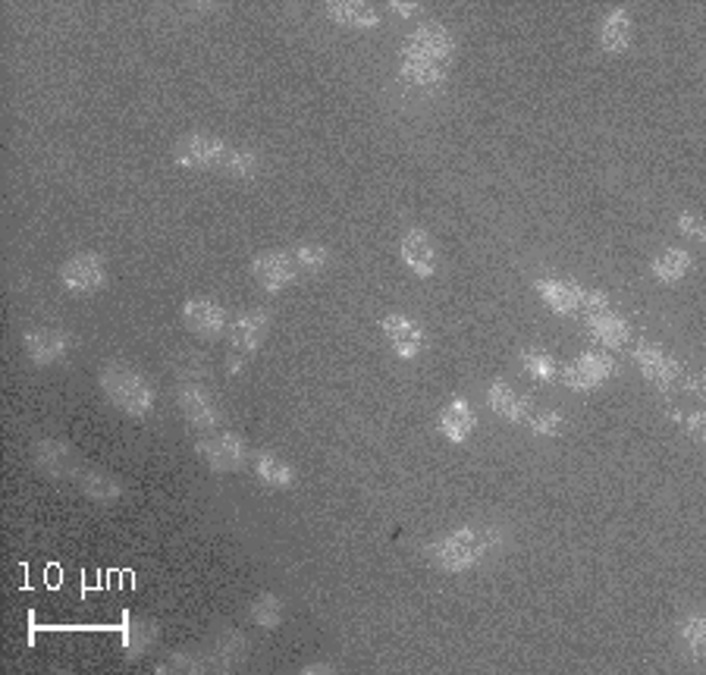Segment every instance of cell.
Instances as JSON below:
<instances>
[{
    "label": "cell",
    "mask_w": 706,
    "mask_h": 675,
    "mask_svg": "<svg viewBox=\"0 0 706 675\" xmlns=\"http://www.w3.org/2000/svg\"><path fill=\"white\" fill-rule=\"evenodd\" d=\"M85 493L91 500H113L120 497V484L113 478H104V475H85Z\"/></svg>",
    "instance_id": "obj_30"
},
{
    "label": "cell",
    "mask_w": 706,
    "mask_h": 675,
    "mask_svg": "<svg viewBox=\"0 0 706 675\" xmlns=\"http://www.w3.org/2000/svg\"><path fill=\"white\" fill-rule=\"evenodd\" d=\"M292 255H295V264H299L302 270H321L330 261V252L324 249V245H299Z\"/></svg>",
    "instance_id": "obj_31"
},
{
    "label": "cell",
    "mask_w": 706,
    "mask_h": 675,
    "mask_svg": "<svg viewBox=\"0 0 706 675\" xmlns=\"http://www.w3.org/2000/svg\"><path fill=\"white\" fill-rule=\"evenodd\" d=\"M182 321L201 340H214L226 330V311L214 299H189L182 305Z\"/></svg>",
    "instance_id": "obj_11"
},
{
    "label": "cell",
    "mask_w": 706,
    "mask_h": 675,
    "mask_svg": "<svg viewBox=\"0 0 706 675\" xmlns=\"http://www.w3.org/2000/svg\"><path fill=\"white\" fill-rule=\"evenodd\" d=\"M252 619H255V625H261V628H277L280 619H283V603H280V597L270 594V591L258 594V597L252 600Z\"/></svg>",
    "instance_id": "obj_25"
},
{
    "label": "cell",
    "mask_w": 706,
    "mask_h": 675,
    "mask_svg": "<svg viewBox=\"0 0 706 675\" xmlns=\"http://www.w3.org/2000/svg\"><path fill=\"white\" fill-rule=\"evenodd\" d=\"M534 289L540 292V299L550 305L556 314H575L581 308L584 286L568 283V280H537Z\"/></svg>",
    "instance_id": "obj_18"
},
{
    "label": "cell",
    "mask_w": 706,
    "mask_h": 675,
    "mask_svg": "<svg viewBox=\"0 0 706 675\" xmlns=\"http://www.w3.org/2000/svg\"><path fill=\"white\" fill-rule=\"evenodd\" d=\"M399 252H402V261L405 267L412 270L415 277H434L437 274V264H440V255H437V242L434 236H430L427 230H405L402 236V245H399Z\"/></svg>",
    "instance_id": "obj_10"
},
{
    "label": "cell",
    "mask_w": 706,
    "mask_h": 675,
    "mask_svg": "<svg viewBox=\"0 0 706 675\" xmlns=\"http://www.w3.org/2000/svg\"><path fill=\"white\" fill-rule=\"evenodd\" d=\"M267 330H270V314L264 308L242 311L239 318L230 324V349L239 355L233 362V371L242 365V358L255 355L261 349V343L267 340Z\"/></svg>",
    "instance_id": "obj_7"
},
{
    "label": "cell",
    "mask_w": 706,
    "mask_h": 675,
    "mask_svg": "<svg viewBox=\"0 0 706 675\" xmlns=\"http://www.w3.org/2000/svg\"><path fill=\"white\" fill-rule=\"evenodd\" d=\"M672 418H675L681 427H685V431L691 434V440L703 443V437H706V415H703V412H691V415L672 412Z\"/></svg>",
    "instance_id": "obj_32"
},
{
    "label": "cell",
    "mask_w": 706,
    "mask_h": 675,
    "mask_svg": "<svg viewBox=\"0 0 706 675\" xmlns=\"http://www.w3.org/2000/svg\"><path fill=\"white\" fill-rule=\"evenodd\" d=\"M60 280L70 292H79V296H91L107 283V267L104 258L95 252H79L73 258H66L60 267Z\"/></svg>",
    "instance_id": "obj_6"
},
{
    "label": "cell",
    "mask_w": 706,
    "mask_h": 675,
    "mask_svg": "<svg viewBox=\"0 0 706 675\" xmlns=\"http://www.w3.org/2000/svg\"><path fill=\"white\" fill-rule=\"evenodd\" d=\"M499 544V531L496 528H459L455 534H446L427 547L430 559L437 562L446 572H465L474 562H481L490 547Z\"/></svg>",
    "instance_id": "obj_2"
},
{
    "label": "cell",
    "mask_w": 706,
    "mask_h": 675,
    "mask_svg": "<svg viewBox=\"0 0 706 675\" xmlns=\"http://www.w3.org/2000/svg\"><path fill=\"white\" fill-rule=\"evenodd\" d=\"M176 164L179 167H226V157H230V148L226 142H220L217 135H208V132H192L186 139H179L176 151Z\"/></svg>",
    "instance_id": "obj_5"
},
{
    "label": "cell",
    "mask_w": 706,
    "mask_h": 675,
    "mask_svg": "<svg viewBox=\"0 0 706 675\" xmlns=\"http://www.w3.org/2000/svg\"><path fill=\"white\" fill-rule=\"evenodd\" d=\"M681 638L688 641L694 660L703 663V654H706V622H703V616H688L685 622H681Z\"/></svg>",
    "instance_id": "obj_28"
},
{
    "label": "cell",
    "mask_w": 706,
    "mask_h": 675,
    "mask_svg": "<svg viewBox=\"0 0 706 675\" xmlns=\"http://www.w3.org/2000/svg\"><path fill=\"white\" fill-rule=\"evenodd\" d=\"M22 346H26V355L35 365H51L66 352V333L51 330V327L29 330L26 336H22Z\"/></svg>",
    "instance_id": "obj_16"
},
{
    "label": "cell",
    "mask_w": 706,
    "mask_h": 675,
    "mask_svg": "<svg viewBox=\"0 0 706 675\" xmlns=\"http://www.w3.org/2000/svg\"><path fill=\"white\" fill-rule=\"evenodd\" d=\"M678 230L685 233L688 239H694V242H703V239H706L703 220H700L697 214H691V211H681V214H678Z\"/></svg>",
    "instance_id": "obj_33"
},
{
    "label": "cell",
    "mask_w": 706,
    "mask_h": 675,
    "mask_svg": "<svg viewBox=\"0 0 706 675\" xmlns=\"http://www.w3.org/2000/svg\"><path fill=\"white\" fill-rule=\"evenodd\" d=\"M487 402L496 415H503L509 421H528L534 415V402L518 396L506 380H493L490 390H487Z\"/></svg>",
    "instance_id": "obj_17"
},
{
    "label": "cell",
    "mask_w": 706,
    "mask_h": 675,
    "mask_svg": "<svg viewBox=\"0 0 706 675\" xmlns=\"http://www.w3.org/2000/svg\"><path fill=\"white\" fill-rule=\"evenodd\" d=\"M631 35H634V22L625 7L609 10L600 22V48L606 54H622L631 48Z\"/></svg>",
    "instance_id": "obj_15"
},
{
    "label": "cell",
    "mask_w": 706,
    "mask_h": 675,
    "mask_svg": "<svg viewBox=\"0 0 706 675\" xmlns=\"http://www.w3.org/2000/svg\"><path fill=\"white\" fill-rule=\"evenodd\" d=\"M691 267H694L691 252H685V249H666L663 255L653 261V274H656V280H663V283H678L681 277L691 274Z\"/></svg>",
    "instance_id": "obj_23"
},
{
    "label": "cell",
    "mask_w": 706,
    "mask_h": 675,
    "mask_svg": "<svg viewBox=\"0 0 706 675\" xmlns=\"http://www.w3.org/2000/svg\"><path fill=\"white\" fill-rule=\"evenodd\" d=\"M101 390L107 393V399L117 405L120 412H126L132 418L148 415L151 405H154V390H151L148 380L139 371L117 365V362L101 371Z\"/></svg>",
    "instance_id": "obj_3"
},
{
    "label": "cell",
    "mask_w": 706,
    "mask_h": 675,
    "mask_svg": "<svg viewBox=\"0 0 706 675\" xmlns=\"http://www.w3.org/2000/svg\"><path fill=\"white\" fill-rule=\"evenodd\" d=\"M528 424H531V431L534 434H540V437H559L562 431H565V418L559 415V412H534L531 418H528Z\"/></svg>",
    "instance_id": "obj_29"
},
{
    "label": "cell",
    "mask_w": 706,
    "mask_h": 675,
    "mask_svg": "<svg viewBox=\"0 0 706 675\" xmlns=\"http://www.w3.org/2000/svg\"><path fill=\"white\" fill-rule=\"evenodd\" d=\"M455 38L440 22H424L402 44V79L415 88H437L449 76Z\"/></svg>",
    "instance_id": "obj_1"
},
{
    "label": "cell",
    "mask_w": 706,
    "mask_h": 675,
    "mask_svg": "<svg viewBox=\"0 0 706 675\" xmlns=\"http://www.w3.org/2000/svg\"><path fill=\"white\" fill-rule=\"evenodd\" d=\"M616 374V358L606 355V352H584L581 358H572V362L559 365V380L568 390H578V393H590L597 390L603 380H609Z\"/></svg>",
    "instance_id": "obj_4"
},
{
    "label": "cell",
    "mask_w": 706,
    "mask_h": 675,
    "mask_svg": "<svg viewBox=\"0 0 706 675\" xmlns=\"http://www.w3.org/2000/svg\"><path fill=\"white\" fill-rule=\"evenodd\" d=\"M35 462L54 478L66 475V471H73V453L63 440H41L38 449H35Z\"/></svg>",
    "instance_id": "obj_22"
},
{
    "label": "cell",
    "mask_w": 706,
    "mask_h": 675,
    "mask_svg": "<svg viewBox=\"0 0 706 675\" xmlns=\"http://www.w3.org/2000/svg\"><path fill=\"white\" fill-rule=\"evenodd\" d=\"M176 402H179L182 415H186V421H189L192 427H201V431H208V427H214V424L220 421V409H217L214 396L204 390V387H198V384L182 387L179 396H176Z\"/></svg>",
    "instance_id": "obj_14"
},
{
    "label": "cell",
    "mask_w": 706,
    "mask_h": 675,
    "mask_svg": "<svg viewBox=\"0 0 706 675\" xmlns=\"http://www.w3.org/2000/svg\"><path fill=\"white\" fill-rule=\"evenodd\" d=\"M584 327L590 330L597 343H603L606 349H622L628 343V324L612 311H597V314H584Z\"/></svg>",
    "instance_id": "obj_19"
},
{
    "label": "cell",
    "mask_w": 706,
    "mask_h": 675,
    "mask_svg": "<svg viewBox=\"0 0 706 675\" xmlns=\"http://www.w3.org/2000/svg\"><path fill=\"white\" fill-rule=\"evenodd\" d=\"M255 471H258V478L267 484V487H289L292 484V465H286L280 456H273V453H258L255 456Z\"/></svg>",
    "instance_id": "obj_24"
},
{
    "label": "cell",
    "mask_w": 706,
    "mask_h": 675,
    "mask_svg": "<svg viewBox=\"0 0 706 675\" xmlns=\"http://www.w3.org/2000/svg\"><path fill=\"white\" fill-rule=\"evenodd\" d=\"M327 19L339 22V26L349 29H374L380 26V13L371 4H361V0H333L324 7Z\"/></svg>",
    "instance_id": "obj_20"
},
{
    "label": "cell",
    "mask_w": 706,
    "mask_h": 675,
    "mask_svg": "<svg viewBox=\"0 0 706 675\" xmlns=\"http://www.w3.org/2000/svg\"><path fill=\"white\" fill-rule=\"evenodd\" d=\"M252 274L264 289L277 292V289H283L295 280V274H299V264H295L292 252H264L252 261Z\"/></svg>",
    "instance_id": "obj_12"
},
{
    "label": "cell",
    "mask_w": 706,
    "mask_h": 675,
    "mask_svg": "<svg viewBox=\"0 0 706 675\" xmlns=\"http://www.w3.org/2000/svg\"><path fill=\"white\" fill-rule=\"evenodd\" d=\"M383 333H386V340H390L393 352L399 358H415L421 355L424 349V327L412 318H405V314H386V318L380 321Z\"/></svg>",
    "instance_id": "obj_13"
},
{
    "label": "cell",
    "mask_w": 706,
    "mask_h": 675,
    "mask_svg": "<svg viewBox=\"0 0 706 675\" xmlns=\"http://www.w3.org/2000/svg\"><path fill=\"white\" fill-rule=\"evenodd\" d=\"M236 647H245L242 635H230V638H223V641L217 644V660H220L223 666H236V663H239V657H233V650H236Z\"/></svg>",
    "instance_id": "obj_34"
},
{
    "label": "cell",
    "mask_w": 706,
    "mask_h": 675,
    "mask_svg": "<svg viewBox=\"0 0 706 675\" xmlns=\"http://www.w3.org/2000/svg\"><path fill=\"white\" fill-rule=\"evenodd\" d=\"M634 362L656 390H672L681 380V374H685L675 358H669L663 349H656L653 343H637L634 346Z\"/></svg>",
    "instance_id": "obj_8"
},
{
    "label": "cell",
    "mask_w": 706,
    "mask_h": 675,
    "mask_svg": "<svg viewBox=\"0 0 706 675\" xmlns=\"http://www.w3.org/2000/svg\"><path fill=\"white\" fill-rule=\"evenodd\" d=\"M223 170L230 176H239V179H252L261 170V157L248 148H230V157H226Z\"/></svg>",
    "instance_id": "obj_26"
},
{
    "label": "cell",
    "mask_w": 706,
    "mask_h": 675,
    "mask_svg": "<svg viewBox=\"0 0 706 675\" xmlns=\"http://www.w3.org/2000/svg\"><path fill=\"white\" fill-rule=\"evenodd\" d=\"M474 412H471V405L465 399H452L446 409L440 412V431L446 440L452 443H465L468 434L474 431Z\"/></svg>",
    "instance_id": "obj_21"
},
{
    "label": "cell",
    "mask_w": 706,
    "mask_h": 675,
    "mask_svg": "<svg viewBox=\"0 0 706 675\" xmlns=\"http://www.w3.org/2000/svg\"><path fill=\"white\" fill-rule=\"evenodd\" d=\"M195 453L208 462L214 471H236L248 459L245 440L239 434H217V437H204L195 443Z\"/></svg>",
    "instance_id": "obj_9"
},
{
    "label": "cell",
    "mask_w": 706,
    "mask_h": 675,
    "mask_svg": "<svg viewBox=\"0 0 706 675\" xmlns=\"http://www.w3.org/2000/svg\"><path fill=\"white\" fill-rule=\"evenodd\" d=\"M681 384H685V390H688V393H694V396H703L706 377H703V374H681Z\"/></svg>",
    "instance_id": "obj_35"
},
{
    "label": "cell",
    "mask_w": 706,
    "mask_h": 675,
    "mask_svg": "<svg viewBox=\"0 0 706 675\" xmlns=\"http://www.w3.org/2000/svg\"><path fill=\"white\" fill-rule=\"evenodd\" d=\"M390 10H396L399 16H412V13L418 10V4H402V0H393Z\"/></svg>",
    "instance_id": "obj_36"
},
{
    "label": "cell",
    "mask_w": 706,
    "mask_h": 675,
    "mask_svg": "<svg viewBox=\"0 0 706 675\" xmlns=\"http://www.w3.org/2000/svg\"><path fill=\"white\" fill-rule=\"evenodd\" d=\"M521 368H525L531 377L537 380H553L559 374V365H556V358L553 355H546L540 349H528V352H521Z\"/></svg>",
    "instance_id": "obj_27"
}]
</instances>
